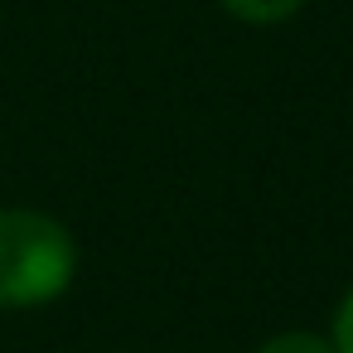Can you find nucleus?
Segmentation results:
<instances>
[{
    "label": "nucleus",
    "instance_id": "obj_1",
    "mask_svg": "<svg viewBox=\"0 0 353 353\" xmlns=\"http://www.w3.org/2000/svg\"><path fill=\"white\" fill-rule=\"evenodd\" d=\"M83 271V247L63 218L34 203H0V310L59 305Z\"/></svg>",
    "mask_w": 353,
    "mask_h": 353
},
{
    "label": "nucleus",
    "instance_id": "obj_2",
    "mask_svg": "<svg viewBox=\"0 0 353 353\" xmlns=\"http://www.w3.org/2000/svg\"><path fill=\"white\" fill-rule=\"evenodd\" d=\"M223 15H232L237 25H252V30H276L285 20H295L310 0H213Z\"/></svg>",
    "mask_w": 353,
    "mask_h": 353
},
{
    "label": "nucleus",
    "instance_id": "obj_3",
    "mask_svg": "<svg viewBox=\"0 0 353 353\" xmlns=\"http://www.w3.org/2000/svg\"><path fill=\"white\" fill-rule=\"evenodd\" d=\"M252 353H334L329 334L324 329H305V324H290V329H276L266 334Z\"/></svg>",
    "mask_w": 353,
    "mask_h": 353
},
{
    "label": "nucleus",
    "instance_id": "obj_4",
    "mask_svg": "<svg viewBox=\"0 0 353 353\" xmlns=\"http://www.w3.org/2000/svg\"><path fill=\"white\" fill-rule=\"evenodd\" d=\"M329 343H334V353H353V281L339 290V300H334V310H329Z\"/></svg>",
    "mask_w": 353,
    "mask_h": 353
}]
</instances>
